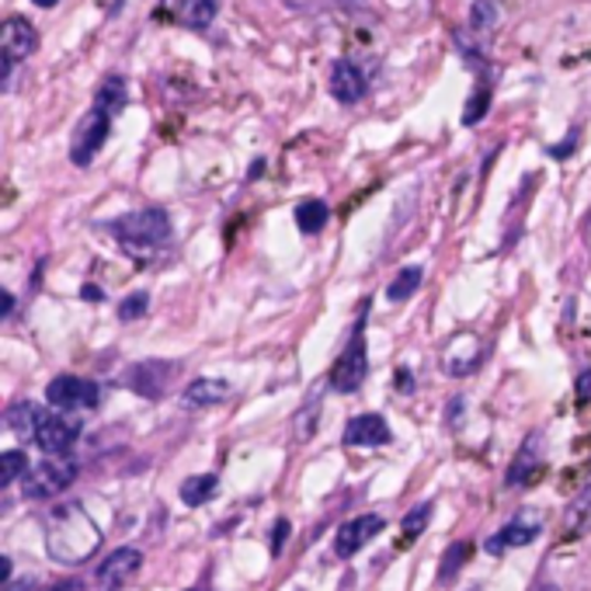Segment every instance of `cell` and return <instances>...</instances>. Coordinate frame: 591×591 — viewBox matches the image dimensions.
<instances>
[{"label": "cell", "instance_id": "34", "mask_svg": "<svg viewBox=\"0 0 591 591\" xmlns=\"http://www.w3.org/2000/svg\"><path fill=\"white\" fill-rule=\"evenodd\" d=\"M32 4H38V8H53V4H59V0H32Z\"/></svg>", "mask_w": 591, "mask_h": 591}, {"label": "cell", "instance_id": "30", "mask_svg": "<svg viewBox=\"0 0 591 591\" xmlns=\"http://www.w3.org/2000/svg\"><path fill=\"white\" fill-rule=\"evenodd\" d=\"M578 400L581 404H591V369H584L578 376Z\"/></svg>", "mask_w": 591, "mask_h": 591}, {"label": "cell", "instance_id": "33", "mask_svg": "<svg viewBox=\"0 0 591 591\" xmlns=\"http://www.w3.org/2000/svg\"><path fill=\"white\" fill-rule=\"evenodd\" d=\"M83 296H88V300H101V292L94 286H83Z\"/></svg>", "mask_w": 591, "mask_h": 591}, {"label": "cell", "instance_id": "23", "mask_svg": "<svg viewBox=\"0 0 591 591\" xmlns=\"http://www.w3.org/2000/svg\"><path fill=\"white\" fill-rule=\"evenodd\" d=\"M94 104L98 109H104L109 115H119L122 109H125V80L122 77H109L98 88V94H94Z\"/></svg>", "mask_w": 591, "mask_h": 591}, {"label": "cell", "instance_id": "18", "mask_svg": "<svg viewBox=\"0 0 591 591\" xmlns=\"http://www.w3.org/2000/svg\"><path fill=\"white\" fill-rule=\"evenodd\" d=\"M216 488H220V480H216L213 473L188 477V480L181 483V501L188 504V509H202L205 501L216 498Z\"/></svg>", "mask_w": 591, "mask_h": 591}, {"label": "cell", "instance_id": "5", "mask_svg": "<svg viewBox=\"0 0 591 591\" xmlns=\"http://www.w3.org/2000/svg\"><path fill=\"white\" fill-rule=\"evenodd\" d=\"M112 119L115 115L98 109V104L80 119V125L74 130V140H70V160L77 167H88L98 157V150H101L104 140H109V133H112Z\"/></svg>", "mask_w": 591, "mask_h": 591}, {"label": "cell", "instance_id": "19", "mask_svg": "<svg viewBox=\"0 0 591 591\" xmlns=\"http://www.w3.org/2000/svg\"><path fill=\"white\" fill-rule=\"evenodd\" d=\"M421 279H425V271H421V265H408V268H400L397 271V279H390L387 286V300L390 303H404L411 300V296L417 292Z\"/></svg>", "mask_w": 591, "mask_h": 591}, {"label": "cell", "instance_id": "32", "mask_svg": "<svg viewBox=\"0 0 591 591\" xmlns=\"http://www.w3.org/2000/svg\"><path fill=\"white\" fill-rule=\"evenodd\" d=\"M0 578H11V557H0Z\"/></svg>", "mask_w": 591, "mask_h": 591}, {"label": "cell", "instance_id": "7", "mask_svg": "<svg viewBox=\"0 0 591 591\" xmlns=\"http://www.w3.org/2000/svg\"><path fill=\"white\" fill-rule=\"evenodd\" d=\"M178 372V363H164V358H146V363H136L125 369V387L133 393L146 397V400H157L167 393L171 379Z\"/></svg>", "mask_w": 591, "mask_h": 591}, {"label": "cell", "instance_id": "35", "mask_svg": "<svg viewBox=\"0 0 591 591\" xmlns=\"http://www.w3.org/2000/svg\"><path fill=\"white\" fill-rule=\"evenodd\" d=\"M53 591H74V584H59V588H53Z\"/></svg>", "mask_w": 591, "mask_h": 591}, {"label": "cell", "instance_id": "12", "mask_svg": "<svg viewBox=\"0 0 591 591\" xmlns=\"http://www.w3.org/2000/svg\"><path fill=\"white\" fill-rule=\"evenodd\" d=\"M77 435H80V428L74 425L70 417H59V414L46 411V417H42V425L35 432V446L46 449L49 456H67L74 449Z\"/></svg>", "mask_w": 591, "mask_h": 591}, {"label": "cell", "instance_id": "9", "mask_svg": "<svg viewBox=\"0 0 591 591\" xmlns=\"http://www.w3.org/2000/svg\"><path fill=\"white\" fill-rule=\"evenodd\" d=\"M383 529H387V518L376 515V512L348 518L342 529H337V536H334V557H342V560L355 557L376 533H383Z\"/></svg>", "mask_w": 591, "mask_h": 591}, {"label": "cell", "instance_id": "27", "mask_svg": "<svg viewBox=\"0 0 591 591\" xmlns=\"http://www.w3.org/2000/svg\"><path fill=\"white\" fill-rule=\"evenodd\" d=\"M428 518H432V501H425V504H417V509H411V512L404 515V522H400V529H404V536L411 539L414 533H425Z\"/></svg>", "mask_w": 591, "mask_h": 591}, {"label": "cell", "instance_id": "21", "mask_svg": "<svg viewBox=\"0 0 591 591\" xmlns=\"http://www.w3.org/2000/svg\"><path fill=\"white\" fill-rule=\"evenodd\" d=\"M470 554H473V543L470 539H456L449 550H446V557H442V567H438V584H449L459 571H462V564L470 560Z\"/></svg>", "mask_w": 591, "mask_h": 591}, {"label": "cell", "instance_id": "13", "mask_svg": "<svg viewBox=\"0 0 591 591\" xmlns=\"http://www.w3.org/2000/svg\"><path fill=\"white\" fill-rule=\"evenodd\" d=\"M539 470H543V435H529L522 442L518 456L512 459L509 473H504V488L518 491L525 483H533L539 477Z\"/></svg>", "mask_w": 591, "mask_h": 591}, {"label": "cell", "instance_id": "15", "mask_svg": "<svg viewBox=\"0 0 591 591\" xmlns=\"http://www.w3.org/2000/svg\"><path fill=\"white\" fill-rule=\"evenodd\" d=\"M331 94L342 104H355L366 94V77L352 59H337L331 67Z\"/></svg>", "mask_w": 591, "mask_h": 591}, {"label": "cell", "instance_id": "29", "mask_svg": "<svg viewBox=\"0 0 591 591\" xmlns=\"http://www.w3.org/2000/svg\"><path fill=\"white\" fill-rule=\"evenodd\" d=\"M289 518H279L276 522V529H271V554H282L286 550V539H289Z\"/></svg>", "mask_w": 591, "mask_h": 591}, {"label": "cell", "instance_id": "25", "mask_svg": "<svg viewBox=\"0 0 591 591\" xmlns=\"http://www.w3.org/2000/svg\"><path fill=\"white\" fill-rule=\"evenodd\" d=\"M488 109H491V83L483 80L480 88H477V94L467 101V112H462V125H477L483 115H488Z\"/></svg>", "mask_w": 591, "mask_h": 591}, {"label": "cell", "instance_id": "8", "mask_svg": "<svg viewBox=\"0 0 591 591\" xmlns=\"http://www.w3.org/2000/svg\"><path fill=\"white\" fill-rule=\"evenodd\" d=\"M143 567V554L133 550V546H122V550H112V557H104L94 571V584L98 591H119L130 584Z\"/></svg>", "mask_w": 591, "mask_h": 591}, {"label": "cell", "instance_id": "16", "mask_svg": "<svg viewBox=\"0 0 591 591\" xmlns=\"http://www.w3.org/2000/svg\"><path fill=\"white\" fill-rule=\"evenodd\" d=\"M230 397V383L226 379H213V376H202L196 379V383H188L181 390V408L188 411H199V408H213L220 404V400Z\"/></svg>", "mask_w": 591, "mask_h": 591}, {"label": "cell", "instance_id": "22", "mask_svg": "<svg viewBox=\"0 0 591 591\" xmlns=\"http://www.w3.org/2000/svg\"><path fill=\"white\" fill-rule=\"evenodd\" d=\"M216 11H220V0H185L181 18H185L188 29H209Z\"/></svg>", "mask_w": 591, "mask_h": 591}, {"label": "cell", "instance_id": "17", "mask_svg": "<svg viewBox=\"0 0 591 591\" xmlns=\"http://www.w3.org/2000/svg\"><path fill=\"white\" fill-rule=\"evenodd\" d=\"M42 417H46V411H42L38 404H32V400H21V404L8 408V428L18 432V435H32L35 438Z\"/></svg>", "mask_w": 591, "mask_h": 591}, {"label": "cell", "instance_id": "11", "mask_svg": "<svg viewBox=\"0 0 591 591\" xmlns=\"http://www.w3.org/2000/svg\"><path fill=\"white\" fill-rule=\"evenodd\" d=\"M543 533V518L539 512H518L501 533H494L488 539V554H501V550H515V546H529L536 543Z\"/></svg>", "mask_w": 591, "mask_h": 591}, {"label": "cell", "instance_id": "4", "mask_svg": "<svg viewBox=\"0 0 591 591\" xmlns=\"http://www.w3.org/2000/svg\"><path fill=\"white\" fill-rule=\"evenodd\" d=\"M366 372H369V358H366V321H363L355 327L345 352L337 355V363L331 369V387L337 393H355L358 387H363Z\"/></svg>", "mask_w": 591, "mask_h": 591}, {"label": "cell", "instance_id": "6", "mask_svg": "<svg viewBox=\"0 0 591 591\" xmlns=\"http://www.w3.org/2000/svg\"><path fill=\"white\" fill-rule=\"evenodd\" d=\"M98 383L83 376H56L53 383L46 387V400L59 411H91L98 408Z\"/></svg>", "mask_w": 591, "mask_h": 591}, {"label": "cell", "instance_id": "28", "mask_svg": "<svg viewBox=\"0 0 591 591\" xmlns=\"http://www.w3.org/2000/svg\"><path fill=\"white\" fill-rule=\"evenodd\" d=\"M146 306H150V296L146 292H133V296H125V300L119 303V321H136V316H143L146 313Z\"/></svg>", "mask_w": 591, "mask_h": 591}, {"label": "cell", "instance_id": "3", "mask_svg": "<svg viewBox=\"0 0 591 591\" xmlns=\"http://www.w3.org/2000/svg\"><path fill=\"white\" fill-rule=\"evenodd\" d=\"M77 480V462L67 456H53V459H42L25 473V498L29 501H46L56 498L59 491H67L70 483Z\"/></svg>", "mask_w": 591, "mask_h": 591}, {"label": "cell", "instance_id": "14", "mask_svg": "<svg viewBox=\"0 0 591 591\" xmlns=\"http://www.w3.org/2000/svg\"><path fill=\"white\" fill-rule=\"evenodd\" d=\"M390 442V425L379 414H355L345 425V446H387Z\"/></svg>", "mask_w": 591, "mask_h": 591}, {"label": "cell", "instance_id": "36", "mask_svg": "<svg viewBox=\"0 0 591 591\" xmlns=\"http://www.w3.org/2000/svg\"><path fill=\"white\" fill-rule=\"evenodd\" d=\"M188 591H202V588H188Z\"/></svg>", "mask_w": 591, "mask_h": 591}, {"label": "cell", "instance_id": "10", "mask_svg": "<svg viewBox=\"0 0 591 591\" xmlns=\"http://www.w3.org/2000/svg\"><path fill=\"white\" fill-rule=\"evenodd\" d=\"M35 49H38L35 25H32L29 18L11 14L4 21V29H0V56L11 59V63H21V59H29Z\"/></svg>", "mask_w": 591, "mask_h": 591}, {"label": "cell", "instance_id": "20", "mask_svg": "<svg viewBox=\"0 0 591 591\" xmlns=\"http://www.w3.org/2000/svg\"><path fill=\"white\" fill-rule=\"evenodd\" d=\"M327 220H331V209L321 199H306L300 209H296V223H300L303 234H321V230L327 226Z\"/></svg>", "mask_w": 591, "mask_h": 591}, {"label": "cell", "instance_id": "24", "mask_svg": "<svg viewBox=\"0 0 591 591\" xmlns=\"http://www.w3.org/2000/svg\"><path fill=\"white\" fill-rule=\"evenodd\" d=\"M498 18H501V11H498L494 0H473V8H470V29L473 32H491L498 25Z\"/></svg>", "mask_w": 591, "mask_h": 591}, {"label": "cell", "instance_id": "1", "mask_svg": "<svg viewBox=\"0 0 591 591\" xmlns=\"http://www.w3.org/2000/svg\"><path fill=\"white\" fill-rule=\"evenodd\" d=\"M101 546V529L94 518L80 509V504H59L56 512L46 518V554L56 564L77 567L83 560H91Z\"/></svg>", "mask_w": 591, "mask_h": 591}, {"label": "cell", "instance_id": "2", "mask_svg": "<svg viewBox=\"0 0 591 591\" xmlns=\"http://www.w3.org/2000/svg\"><path fill=\"white\" fill-rule=\"evenodd\" d=\"M109 230H112V237L122 244L125 255H133V258L154 255V250L171 244V216H167L164 209H157V205L122 216Z\"/></svg>", "mask_w": 591, "mask_h": 591}, {"label": "cell", "instance_id": "31", "mask_svg": "<svg viewBox=\"0 0 591 591\" xmlns=\"http://www.w3.org/2000/svg\"><path fill=\"white\" fill-rule=\"evenodd\" d=\"M11 313H14V296H11V292H4V310H0V316H4V321H8Z\"/></svg>", "mask_w": 591, "mask_h": 591}, {"label": "cell", "instance_id": "26", "mask_svg": "<svg viewBox=\"0 0 591 591\" xmlns=\"http://www.w3.org/2000/svg\"><path fill=\"white\" fill-rule=\"evenodd\" d=\"M21 473H29V459L21 456L18 449H11V453L0 456V483H4V488H11V483H14Z\"/></svg>", "mask_w": 591, "mask_h": 591}]
</instances>
